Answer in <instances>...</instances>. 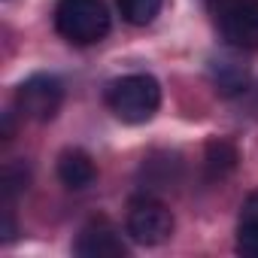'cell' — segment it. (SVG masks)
<instances>
[{
  "instance_id": "9",
  "label": "cell",
  "mask_w": 258,
  "mask_h": 258,
  "mask_svg": "<svg viewBox=\"0 0 258 258\" xmlns=\"http://www.w3.org/2000/svg\"><path fill=\"white\" fill-rule=\"evenodd\" d=\"M237 161H240V155H237V149H234L228 140H210V143H207L204 167H207V176H210V179L228 176V173L237 167Z\"/></svg>"
},
{
  "instance_id": "13",
  "label": "cell",
  "mask_w": 258,
  "mask_h": 258,
  "mask_svg": "<svg viewBox=\"0 0 258 258\" xmlns=\"http://www.w3.org/2000/svg\"><path fill=\"white\" fill-rule=\"evenodd\" d=\"M240 222H258V191H252L240 204Z\"/></svg>"
},
{
  "instance_id": "1",
  "label": "cell",
  "mask_w": 258,
  "mask_h": 258,
  "mask_svg": "<svg viewBox=\"0 0 258 258\" xmlns=\"http://www.w3.org/2000/svg\"><path fill=\"white\" fill-rule=\"evenodd\" d=\"M106 106L124 124H143L161 106V85L149 73H127L106 85Z\"/></svg>"
},
{
  "instance_id": "11",
  "label": "cell",
  "mask_w": 258,
  "mask_h": 258,
  "mask_svg": "<svg viewBox=\"0 0 258 258\" xmlns=\"http://www.w3.org/2000/svg\"><path fill=\"white\" fill-rule=\"evenodd\" d=\"M31 182V170L25 164H7L4 167V198L13 201L19 191H25Z\"/></svg>"
},
{
  "instance_id": "10",
  "label": "cell",
  "mask_w": 258,
  "mask_h": 258,
  "mask_svg": "<svg viewBox=\"0 0 258 258\" xmlns=\"http://www.w3.org/2000/svg\"><path fill=\"white\" fill-rule=\"evenodd\" d=\"M118 4V13L127 25H134V28H146L155 22V16L161 13L164 7V0H115Z\"/></svg>"
},
{
  "instance_id": "3",
  "label": "cell",
  "mask_w": 258,
  "mask_h": 258,
  "mask_svg": "<svg viewBox=\"0 0 258 258\" xmlns=\"http://www.w3.org/2000/svg\"><path fill=\"white\" fill-rule=\"evenodd\" d=\"M124 231L140 246H161L173 234V213L164 201H158L152 195H137L127 204Z\"/></svg>"
},
{
  "instance_id": "6",
  "label": "cell",
  "mask_w": 258,
  "mask_h": 258,
  "mask_svg": "<svg viewBox=\"0 0 258 258\" xmlns=\"http://www.w3.org/2000/svg\"><path fill=\"white\" fill-rule=\"evenodd\" d=\"M73 252L79 258H124L127 255V246H124L118 228L109 219L97 216V219H91L79 231V237L73 243Z\"/></svg>"
},
{
  "instance_id": "2",
  "label": "cell",
  "mask_w": 258,
  "mask_h": 258,
  "mask_svg": "<svg viewBox=\"0 0 258 258\" xmlns=\"http://www.w3.org/2000/svg\"><path fill=\"white\" fill-rule=\"evenodd\" d=\"M55 31L73 46H94L109 34V10L103 0H58Z\"/></svg>"
},
{
  "instance_id": "14",
  "label": "cell",
  "mask_w": 258,
  "mask_h": 258,
  "mask_svg": "<svg viewBox=\"0 0 258 258\" xmlns=\"http://www.w3.org/2000/svg\"><path fill=\"white\" fill-rule=\"evenodd\" d=\"M10 137H13V112L4 115V140H10Z\"/></svg>"
},
{
  "instance_id": "7",
  "label": "cell",
  "mask_w": 258,
  "mask_h": 258,
  "mask_svg": "<svg viewBox=\"0 0 258 258\" xmlns=\"http://www.w3.org/2000/svg\"><path fill=\"white\" fill-rule=\"evenodd\" d=\"M58 179L70 191H82L97 179V167L85 149H64L58 155Z\"/></svg>"
},
{
  "instance_id": "5",
  "label": "cell",
  "mask_w": 258,
  "mask_h": 258,
  "mask_svg": "<svg viewBox=\"0 0 258 258\" xmlns=\"http://www.w3.org/2000/svg\"><path fill=\"white\" fill-rule=\"evenodd\" d=\"M216 22L231 49L258 52V0H222Z\"/></svg>"
},
{
  "instance_id": "12",
  "label": "cell",
  "mask_w": 258,
  "mask_h": 258,
  "mask_svg": "<svg viewBox=\"0 0 258 258\" xmlns=\"http://www.w3.org/2000/svg\"><path fill=\"white\" fill-rule=\"evenodd\" d=\"M237 252L246 258H258V222L237 225Z\"/></svg>"
},
{
  "instance_id": "8",
  "label": "cell",
  "mask_w": 258,
  "mask_h": 258,
  "mask_svg": "<svg viewBox=\"0 0 258 258\" xmlns=\"http://www.w3.org/2000/svg\"><path fill=\"white\" fill-rule=\"evenodd\" d=\"M210 76H213L216 91L225 94V97L240 94V91L246 88V82H249L246 64H240V61H234V58H216V61L210 64Z\"/></svg>"
},
{
  "instance_id": "4",
  "label": "cell",
  "mask_w": 258,
  "mask_h": 258,
  "mask_svg": "<svg viewBox=\"0 0 258 258\" xmlns=\"http://www.w3.org/2000/svg\"><path fill=\"white\" fill-rule=\"evenodd\" d=\"M64 103V82L55 73H34L16 88V109L31 121H49Z\"/></svg>"
}]
</instances>
